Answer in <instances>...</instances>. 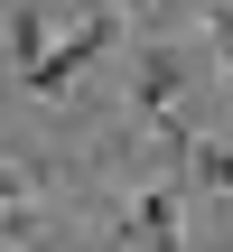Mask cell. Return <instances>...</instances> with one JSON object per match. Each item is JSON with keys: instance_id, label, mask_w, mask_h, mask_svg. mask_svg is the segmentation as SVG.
<instances>
[{"instance_id": "3", "label": "cell", "mask_w": 233, "mask_h": 252, "mask_svg": "<svg viewBox=\"0 0 233 252\" xmlns=\"http://www.w3.org/2000/svg\"><path fill=\"white\" fill-rule=\"evenodd\" d=\"M177 84H187V65H177V47H149V56L131 65V103H140L149 122H159V112L177 103Z\"/></svg>"}, {"instance_id": "1", "label": "cell", "mask_w": 233, "mask_h": 252, "mask_svg": "<svg viewBox=\"0 0 233 252\" xmlns=\"http://www.w3.org/2000/svg\"><path fill=\"white\" fill-rule=\"evenodd\" d=\"M112 47H121V19H112V9H84V19H75L37 65H28V94H65V84H75L84 65H103Z\"/></svg>"}, {"instance_id": "2", "label": "cell", "mask_w": 233, "mask_h": 252, "mask_svg": "<svg viewBox=\"0 0 233 252\" xmlns=\"http://www.w3.org/2000/svg\"><path fill=\"white\" fill-rule=\"evenodd\" d=\"M121 243L131 252H177V187H140L131 215H121Z\"/></svg>"}, {"instance_id": "5", "label": "cell", "mask_w": 233, "mask_h": 252, "mask_svg": "<svg viewBox=\"0 0 233 252\" xmlns=\"http://www.w3.org/2000/svg\"><path fill=\"white\" fill-rule=\"evenodd\" d=\"M9 56H19V75L47 56V19H37V9H19V19H9Z\"/></svg>"}, {"instance_id": "7", "label": "cell", "mask_w": 233, "mask_h": 252, "mask_svg": "<svg viewBox=\"0 0 233 252\" xmlns=\"http://www.w3.org/2000/svg\"><path fill=\"white\" fill-rule=\"evenodd\" d=\"M205 37L224 47V65H233V0H224V9H215V19H205Z\"/></svg>"}, {"instance_id": "4", "label": "cell", "mask_w": 233, "mask_h": 252, "mask_svg": "<svg viewBox=\"0 0 233 252\" xmlns=\"http://www.w3.org/2000/svg\"><path fill=\"white\" fill-rule=\"evenodd\" d=\"M196 187L205 196H233V140H205L196 150Z\"/></svg>"}, {"instance_id": "6", "label": "cell", "mask_w": 233, "mask_h": 252, "mask_svg": "<svg viewBox=\"0 0 233 252\" xmlns=\"http://www.w3.org/2000/svg\"><path fill=\"white\" fill-rule=\"evenodd\" d=\"M9 206H28V178H19V168L0 159V215H9Z\"/></svg>"}]
</instances>
